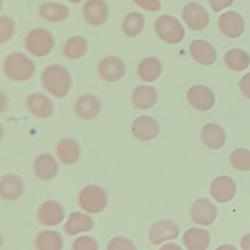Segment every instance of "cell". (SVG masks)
Masks as SVG:
<instances>
[{"label":"cell","mask_w":250,"mask_h":250,"mask_svg":"<svg viewBox=\"0 0 250 250\" xmlns=\"http://www.w3.org/2000/svg\"><path fill=\"white\" fill-rule=\"evenodd\" d=\"M42 83L43 88L49 94L55 97L62 98L69 93L72 85V78L65 67L55 64L43 70Z\"/></svg>","instance_id":"obj_1"},{"label":"cell","mask_w":250,"mask_h":250,"mask_svg":"<svg viewBox=\"0 0 250 250\" xmlns=\"http://www.w3.org/2000/svg\"><path fill=\"white\" fill-rule=\"evenodd\" d=\"M2 70L8 80L14 82H25L31 79L36 71L35 62L22 53L8 55L3 63Z\"/></svg>","instance_id":"obj_2"},{"label":"cell","mask_w":250,"mask_h":250,"mask_svg":"<svg viewBox=\"0 0 250 250\" xmlns=\"http://www.w3.org/2000/svg\"><path fill=\"white\" fill-rule=\"evenodd\" d=\"M55 46V39L46 29H33L24 39L26 50L35 58H43L49 55Z\"/></svg>","instance_id":"obj_3"},{"label":"cell","mask_w":250,"mask_h":250,"mask_svg":"<svg viewBox=\"0 0 250 250\" xmlns=\"http://www.w3.org/2000/svg\"><path fill=\"white\" fill-rule=\"evenodd\" d=\"M78 202L80 208L84 211L90 213H100L107 206V193L102 187L89 185L80 191Z\"/></svg>","instance_id":"obj_4"},{"label":"cell","mask_w":250,"mask_h":250,"mask_svg":"<svg viewBox=\"0 0 250 250\" xmlns=\"http://www.w3.org/2000/svg\"><path fill=\"white\" fill-rule=\"evenodd\" d=\"M155 31L158 37L170 44H177L184 40L185 30L177 19L169 15L159 17L155 22Z\"/></svg>","instance_id":"obj_5"},{"label":"cell","mask_w":250,"mask_h":250,"mask_svg":"<svg viewBox=\"0 0 250 250\" xmlns=\"http://www.w3.org/2000/svg\"><path fill=\"white\" fill-rule=\"evenodd\" d=\"M99 77L107 83H113L121 80L126 72V65L121 58L109 56L103 58L98 65Z\"/></svg>","instance_id":"obj_6"},{"label":"cell","mask_w":250,"mask_h":250,"mask_svg":"<svg viewBox=\"0 0 250 250\" xmlns=\"http://www.w3.org/2000/svg\"><path fill=\"white\" fill-rule=\"evenodd\" d=\"M182 17L186 24L195 31L203 30L210 22L208 13L197 2L187 4L183 10Z\"/></svg>","instance_id":"obj_7"},{"label":"cell","mask_w":250,"mask_h":250,"mask_svg":"<svg viewBox=\"0 0 250 250\" xmlns=\"http://www.w3.org/2000/svg\"><path fill=\"white\" fill-rule=\"evenodd\" d=\"M131 131L137 140L148 142L154 140L160 132L159 122L151 116L138 117L131 125Z\"/></svg>","instance_id":"obj_8"},{"label":"cell","mask_w":250,"mask_h":250,"mask_svg":"<svg viewBox=\"0 0 250 250\" xmlns=\"http://www.w3.org/2000/svg\"><path fill=\"white\" fill-rule=\"evenodd\" d=\"M217 213L216 205L207 198L198 199L191 206V219L197 225L203 226L211 225L216 220Z\"/></svg>","instance_id":"obj_9"},{"label":"cell","mask_w":250,"mask_h":250,"mask_svg":"<svg viewBox=\"0 0 250 250\" xmlns=\"http://www.w3.org/2000/svg\"><path fill=\"white\" fill-rule=\"evenodd\" d=\"M178 225L170 219H161L152 225L149 238L153 245H159L166 241L174 240L179 235Z\"/></svg>","instance_id":"obj_10"},{"label":"cell","mask_w":250,"mask_h":250,"mask_svg":"<svg viewBox=\"0 0 250 250\" xmlns=\"http://www.w3.org/2000/svg\"><path fill=\"white\" fill-rule=\"evenodd\" d=\"M86 22L93 27L103 25L109 16V7L105 0H87L83 8Z\"/></svg>","instance_id":"obj_11"},{"label":"cell","mask_w":250,"mask_h":250,"mask_svg":"<svg viewBox=\"0 0 250 250\" xmlns=\"http://www.w3.org/2000/svg\"><path fill=\"white\" fill-rule=\"evenodd\" d=\"M211 197L218 203L230 201L236 193V184L229 176H219L212 181L210 187Z\"/></svg>","instance_id":"obj_12"},{"label":"cell","mask_w":250,"mask_h":250,"mask_svg":"<svg viewBox=\"0 0 250 250\" xmlns=\"http://www.w3.org/2000/svg\"><path fill=\"white\" fill-rule=\"evenodd\" d=\"M102 104L99 97L94 94H84L80 96L74 104V112L82 120L95 119L100 112Z\"/></svg>","instance_id":"obj_13"},{"label":"cell","mask_w":250,"mask_h":250,"mask_svg":"<svg viewBox=\"0 0 250 250\" xmlns=\"http://www.w3.org/2000/svg\"><path fill=\"white\" fill-rule=\"evenodd\" d=\"M65 213L61 203L55 200H48L38 209L37 218L45 226H56L63 220Z\"/></svg>","instance_id":"obj_14"},{"label":"cell","mask_w":250,"mask_h":250,"mask_svg":"<svg viewBox=\"0 0 250 250\" xmlns=\"http://www.w3.org/2000/svg\"><path fill=\"white\" fill-rule=\"evenodd\" d=\"M25 106L32 115L41 119L52 116L54 103L49 98L42 93H33L26 99Z\"/></svg>","instance_id":"obj_15"},{"label":"cell","mask_w":250,"mask_h":250,"mask_svg":"<svg viewBox=\"0 0 250 250\" xmlns=\"http://www.w3.org/2000/svg\"><path fill=\"white\" fill-rule=\"evenodd\" d=\"M188 100L193 107L202 112L208 111L215 104V95L204 85L193 86L188 92Z\"/></svg>","instance_id":"obj_16"},{"label":"cell","mask_w":250,"mask_h":250,"mask_svg":"<svg viewBox=\"0 0 250 250\" xmlns=\"http://www.w3.org/2000/svg\"><path fill=\"white\" fill-rule=\"evenodd\" d=\"M221 32L227 37L237 39L244 31V21L242 17L235 11H228L222 14L219 20Z\"/></svg>","instance_id":"obj_17"},{"label":"cell","mask_w":250,"mask_h":250,"mask_svg":"<svg viewBox=\"0 0 250 250\" xmlns=\"http://www.w3.org/2000/svg\"><path fill=\"white\" fill-rule=\"evenodd\" d=\"M33 170L38 179L50 181L58 175L59 167L52 155L43 153L36 158L33 163Z\"/></svg>","instance_id":"obj_18"},{"label":"cell","mask_w":250,"mask_h":250,"mask_svg":"<svg viewBox=\"0 0 250 250\" xmlns=\"http://www.w3.org/2000/svg\"><path fill=\"white\" fill-rule=\"evenodd\" d=\"M157 90L152 86L140 85L131 93V103L136 109L147 110L156 105L158 101Z\"/></svg>","instance_id":"obj_19"},{"label":"cell","mask_w":250,"mask_h":250,"mask_svg":"<svg viewBox=\"0 0 250 250\" xmlns=\"http://www.w3.org/2000/svg\"><path fill=\"white\" fill-rule=\"evenodd\" d=\"M38 14L40 18L52 23L65 21L69 17V8L58 2H46L39 5Z\"/></svg>","instance_id":"obj_20"},{"label":"cell","mask_w":250,"mask_h":250,"mask_svg":"<svg viewBox=\"0 0 250 250\" xmlns=\"http://www.w3.org/2000/svg\"><path fill=\"white\" fill-rule=\"evenodd\" d=\"M190 52L193 59L203 65H213L217 57L213 46L203 40L194 41L190 44Z\"/></svg>","instance_id":"obj_21"},{"label":"cell","mask_w":250,"mask_h":250,"mask_svg":"<svg viewBox=\"0 0 250 250\" xmlns=\"http://www.w3.org/2000/svg\"><path fill=\"white\" fill-rule=\"evenodd\" d=\"M24 191V183L19 175L8 174L5 175L0 183V194L5 200H17Z\"/></svg>","instance_id":"obj_22"},{"label":"cell","mask_w":250,"mask_h":250,"mask_svg":"<svg viewBox=\"0 0 250 250\" xmlns=\"http://www.w3.org/2000/svg\"><path fill=\"white\" fill-rule=\"evenodd\" d=\"M183 242L188 250H205L210 244V234L202 228H191L183 235Z\"/></svg>","instance_id":"obj_23"},{"label":"cell","mask_w":250,"mask_h":250,"mask_svg":"<svg viewBox=\"0 0 250 250\" xmlns=\"http://www.w3.org/2000/svg\"><path fill=\"white\" fill-rule=\"evenodd\" d=\"M93 228V221L90 216L81 212H73L70 214L64 230L68 235H77L83 232H88Z\"/></svg>","instance_id":"obj_24"},{"label":"cell","mask_w":250,"mask_h":250,"mask_svg":"<svg viewBox=\"0 0 250 250\" xmlns=\"http://www.w3.org/2000/svg\"><path fill=\"white\" fill-rule=\"evenodd\" d=\"M201 137L205 146L213 150L221 148L226 142L225 131L216 124H206L202 129Z\"/></svg>","instance_id":"obj_25"},{"label":"cell","mask_w":250,"mask_h":250,"mask_svg":"<svg viewBox=\"0 0 250 250\" xmlns=\"http://www.w3.org/2000/svg\"><path fill=\"white\" fill-rule=\"evenodd\" d=\"M56 153L61 162L67 165H74L80 157V146L75 140L65 138L56 146Z\"/></svg>","instance_id":"obj_26"},{"label":"cell","mask_w":250,"mask_h":250,"mask_svg":"<svg viewBox=\"0 0 250 250\" xmlns=\"http://www.w3.org/2000/svg\"><path fill=\"white\" fill-rule=\"evenodd\" d=\"M162 73V62L159 59L153 57L145 58L137 67V75L140 80L147 83L156 81Z\"/></svg>","instance_id":"obj_27"},{"label":"cell","mask_w":250,"mask_h":250,"mask_svg":"<svg viewBox=\"0 0 250 250\" xmlns=\"http://www.w3.org/2000/svg\"><path fill=\"white\" fill-rule=\"evenodd\" d=\"M88 49L87 40L82 36H73L62 46V55L68 60L83 58Z\"/></svg>","instance_id":"obj_28"},{"label":"cell","mask_w":250,"mask_h":250,"mask_svg":"<svg viewBox=\"0 0 250 250\" xmlns=\"http://www.w3.org/2000/svg\"><path fill=\"white\" fill-rule=\"evenodd\" d=\"M225 62L229 69L240 72L250 66V56L243 49H232L225 54Z\"/></svg>","instance_id":"obj_29"},{"label":"cell","mask_w":250,"mask_h":250,"mask_svg":"<svg viewBox=\"0 0 250 250\" xmlns=\"http://www.w3.org/2000/svg\"><path fill=\"white\" fill-rule=\"evenodd\" d=\"M36 248L39 250H60L62 248V238L55 231L41 232L36 238Z\"/></svg>","instance_id":"obj_30"},{"label":"cell","mask_w":250,"mask_h":250,"mask_svg":"<svg viewBox=\"0 0 250 250\" xmlns=\"http://www.w3.org/2000/svg\"><path fill=\"white\" fill-rule=\"evenodd\" d=\"M144 16L138 12L128 14L122 24V30L125 36L136 38L143 32L145 27Z\"/></svg>","instance_id":"obj_31"},{"label":"cell","mask_w":250,"mask_h":250,"mask_svg":"<svg viewBox=\"0 0 250 250\" xmlns=\"http://www.w3.org/2000/svg\"><path fill=\"white\" fill-rule=\"evenodd\" d=\"M231 165L241 172L250 171V150L245 148H238L230 155Z\"/></svg>","instance_id":"obj_32"},{"label":"cell","mask_w":250,"mask_h":250,"mask_svg":"<svg viewBox=\"0 0 250 250\" xmlns=\"http://www.w3.org/2000/svg\"><path fill=\"white\" fill-rule=\"evenodd\" d=\"M15 31V24L10 17H2L0 19V42H8Z\"/></svg>","instance_id":"obj_33"},{"label":"cell","mask_w":250,"mask_h":250,"mask_svg":"<svg viewBox=\"0 0 250 250\" xmlns=\"http://www.w3.org/2000/svg\"><path fill=\"white\" fill-rule=\"evenodd\" d=\"M72 249L74 250H96L99 249V247H98L97 242L94 238L84 235V236L80 237L74 241Z\"/></svg>","instance_id":"obj_34"},{"label":"cell","mask_w":250,"mask_h":250,"mask_svg":"<svg viewBox=\"0 0 250 250\" xmlns=\"http://www.w3.org/2000/svg\"><path fill=\"white\" fill-rule=\"evenodd\" d=\"M136 247L132 242L124 237H116L111 240L106 250H135Z\"/></svg>","instance_id":"obj_35"},{"label":"cell","mask_w":250,"mask_h":250,"mask_svg":"<svg viewBox=\"0 0 250 250\" xmlns=\"http://www.w3.org/2000/svg\"><path fill=\"white\" fill-rule=\"evenodd\" d=\"M133 1L140 8L150 12H156L160 11L162 8L160 0H133Z\"/></svg>","instance_id":"obj_36"},{"label":"cell","mask_w":250,"mask_h":250,"mask_svg":"<svg viewBox=\"0 0 250 250\" xmlns=\"http://www.w3.org/2000/svg\"><path fill=\"white\" fill-rule=\"evenodd\" d=\"M212 10L214 12H219L228 7L231 6L234 0H208Z\"/></svg>","instance_id":"obj_37"},{"label":"cell","mask_w":250,"mask_h":250,"mask_svg":"<svg viewBox=\"0 0 250 250\" xmlns=\"http://www.w3.org/2000/svg\"><path fill=\"white\" fill-rule=\"evenodd\" d=\"M240 89L244 96L250 99V73L245 74L240 81Z\"/></svg>","instance_id":"obj_38"},{"label":"cell","mask_w":250,"mask_h":250,"mask_svg":"<svg viewBox=\"0 0 250 250\" xmlns=\"http://www.w3.org/2000/svg\"><path fill=\"white\" fill-rule=\"evenodd\" d=\"M240 245L242 250H250V233L246 234L241 238Z\"/></svg>","instance_id":"obj_39"},{"label":"cell","mask_w":250,"mask_h":250,"mask_svg":"<svg viewBox=\"0 0 250 250\" xmlns=\"http://www.w3.org/2000/svg\"><path fill=\"white\" fill-rule=\"evenodd\" d=\"M162 248L181 249V247L175 246V244H168V245L165 246V247H162Z\"/></svg>","instance_id":"obj_40"},{"label":"cell","mask_w":250,"mask_h":250,"mask_svg":"<svg viewBox=\"0 0 250 250\" xmlns=\"http://www.w3.org/2000/svg\"><path fill=\"white\" fill-rule=\"evenodd\" d=\"M67 1L71 2V3H80L83 0H67Z\"/></svg>","instance_id":"obj_41"}]
</instances>
